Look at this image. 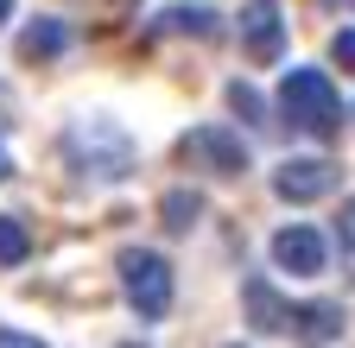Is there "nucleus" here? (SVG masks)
<instances>
[{"mask_svg":"<svg viewBox=\"0 0 355 348\" xmlns=\"http://www.w3.org/2000/svg\"><path fill=\"white\" fill-rule=\"evenodd\" d=\"M165 32H191V38H209L216 32V13L209 7H165V19H159Z\"/></svg>","mask_w":355,"mask_h":348,"instance_id":"obj_12","label":"nucleus"},{"mask_svg":"<svg viewBox=\"0 0 355 348\" xmlns=\"http://www.w3.org/2000/svg\"><path fill=\"white\" fill-rule=\"evenodd\" d=\"M279 108H286L292 127H304V134H318V140L343 127V102H336V89H330L324 70H286V82H279Z\"/></svg>","mask_w":355,"mask_h":348,"instance_id":"obj_2","label":"nucleus"},{"mask_svg":"<svg viewBox=\"0 0 355 348\" xmlns=\"http://www.w3.org/2000/svg\"><path fill=\"white\" fill-rule=\"evenodd\" d=\"M114 266H121V291H127V304H133L146 323H159V317L171 311V266H165V253H153V247H127Z\"/></svg>","mask_w":355,"mask_h":348,"instance_id":"obj_3","label":"nucleus"},{"mask_svg":"<svg viewBox=\"0 0 355 348\" xmlns=\"http://www.w3.org/2000/svg\"><path fill=\"white\" fill-rule=\"evenodd\" d=\"M336 178H343V165H330V158H286L273 171V190L286 203H318V196L336 190Z\"/></svg>","mask_w":355,"mask_h":348,"instance_id":"obj_7","label":"nucleus"},{"mask_svg":"<svg viewBox=\"0 0 355 348\" xmlns=\"http://www.w3.org/2000/svg\"><path fill=\"white\" fill-rule=\"evenodd\" d=\"M273 266H279V273H292V279H318V273L330 266V241H324L318 228L292 222V228H279V235H273Z\"/></svg>","mask_w":355,"mask_h":348,"instance_id":"obj_5","label":"nucleus"},{"mask_svg":"<svg viewBox=\"0 0 355 348\" xmlns=\"http://www.w3.org/2000/svg\"><path fill=\"white\" fill-rule=\"evenodd\" d=\"M229 348H241V342H229Z\"/></svg>","mask_w":355,"mask_h":348,"instance_id":"obj_21","label":"nucleus"},{"mask_svg":"<svg viewBox=\"0 0 355 348\" xmlns=\"http://www.w3.org/2000/svg\"><path fill=\"white\" fill-rule=\"evenodd\" d=\"M330 57H336L343 70H355V26H343V32H336V45H330Z\"/></svg>","mask_w":355,"mask_h":348,"instance_id":"obj_16","label":"nucleus"},{"mask_svg":"<svg viewBox=\"0 0 355 348\" xmlns=\"http://www.w3.org/2000/svg\"><path fill=\"white\" fill-rule=\"evenodd\" d=\"M229 108H235V114H241V120H254V127H260V120H266V114H260V95H254V89H248V82H229Z\"/></svg>","mask_w":355,"mask_h":348,"instance_id":"obj_15","label":"nucleus"},{"mask_svg":"<svg viewBox=\"0 0 355 348\" xmlns=\"http://www.w3.org/2000/svg\"><path fill=\"white\" fill-rule=\"evenodd\" d=\"M121 348H140V342H121Z\"/></svg>","mask_w":355,"mask_h":348,"instance_id":"obj_20","label":"nucleus"},{"mask_svg":"<svg viewBox=\"0 0 355 348\" xmlns=\"http://www.w3.org/2000/svg\"><path fill=\"white\" fill-rule=\"evenodd\" d=\"M32 253V235L19 215H0V266H19V259Z\"/></svg>","mask_w":355,"mask_h":348,"instance_id":"obj_13","label":"nucleus"},{"mask_svg":"<svg viewBox=\"0 0 355 348\" xmlns=\"http://www.w3.org/2000/svg\"><path fill=\"white\" fill-rule=\"evenodd\" d=\"M64 45H70V26H64V19H32V26L19 32V57H26V64L58 57Z\"/></svg>","mask_w":355,"mask_h":348,"instance_id":"obj_8","label":"nucleus"},{"mask_svg":"<svg viewBox=\"0 0 355 348\" xmlns=\"http://www.w3.org/2000/svg\"><path fill=\"white\" fill-rule=\"evenodd\" d=\"M241 51H248L254 64H279V51H286L279 0H248V7H241Z\"/></svg>","mask_w":355,"mask_h":348,"instance_id":"obj_6","label":"nucleus"},{"mask_svg":"<svg viewBox=\"0 0 355 348\" xmlns=\"http://www.w3.org/2000/svg\"><path fill=\"white\" fill-rule=\"evenodd\" d=\"M0 348H44V342L26 336V329H0Z\"/></svg>","mask_w":355,"mask_h":348,"instance_id":"obj_17","label":"nucleus"},{"mask_svg":"<svg viewBox=\"0 0 355 348\" xmlns=\"http://www.w3.org/2000/svg\"><path fill=\"white\" fill-rule=\"evenodd\" d=\"M178 152H184V165L216 171V178H241V171H248V146L229 134V127H191Z\"/></svg>","mask_w":355,"mask_h":348,"instance_id":"obj_4","label":"nucleus"},{"mask_svg":"<svg viewBox=\"0 0 355 348\" xmlns=\"http://www.w3.org/2000/svg\"><path fill=\"white\" fill-rule=\"evenodd\" d=\"M336 241H343V266L355 273V196H349L343 215H336Z\"/></svg>","mask_w":355,"mask_h":348,"instance_id":"obj_14","label":"nucleus"},{"mask_svg":"<svg viewBox=\"0 0 355 348\" xmlns=\"http://www.w3.org/2000/svg\"><path fill=\"white\" fill-rule=\"evenodd\" d=\"M241 297H248V323H254V329H286V317H292V311H286V297L266 285V279H248V285H241Z\"/></svg>","mask_w":355,"mask_h":348,"instance_id":"obj_9","label":"nucleus"},{"mask_svg":"<svg viewBox=\"0 0 355 348\" xmlns=\"http://www.w3.org/2000/svg\"><path fill=\"white\" fill-rule=\"evenodd\" d=\"M197 215H203V196H197V190H165L159 222H165L171 235H191V228H197Z\"/></svg>","mask_w":355,"mask_h":348,"instance_id":"obj_11","label":"nucleus"},{"mask_svg":"<svg viewBox=\"0 0 355 348\" xmlns=\"http://www.w3.org/2000/svg\"><path fill=\"white\" fill-rule=\"evenodd\" d=\"M7 13H13V0H0V26H7Z\"/></svg>","mask_w":355,"mask_h":348,"instance_id":"obj_18","label":"nucleus"},{"mask_svg":"<svg viewBox=\"0 0 355 348\" xmlns=\"http://www.w3.org/2000/svg\"><path fill=\"white\" fill-rule=\"evenodd\" d=\"M64 152H70L76 171H89V178H102V184H114V178L133 171V140L121 134L108 114H76L64 127Z\"/></svg>","mask_w":355,"mask_h":348,"instance_id":"obj_1","label":"nucleus"},{"mask_svg":"<svg viewBox=\"0 0 355 348\" xmlns=\"http://www.w3.org/2000/svg\"><path fill=\"white\" fill-rule=\"evenodd\" d=\"M7 171H13V165H7V146H0V178H7Z\"/></svg>","mask_w":355,"mask_h":348,"instance_id":"obj_19","label":"nucleus"},{"mask_svg":"<svg viewBox=\"0 0 355 348\" xmlns=\"http://www.w3.org/2000/svg\"><path fill=\"white\" fill-rule=\"evenodd\" d=\"M292 329L311 348H318V342H336L343 336V311H336V304H298V311H292Z\"/></svg>","mask_w":355,"mask_h":348,"instance_id":"obj_10","label":"nucleus"}]
</instances>
